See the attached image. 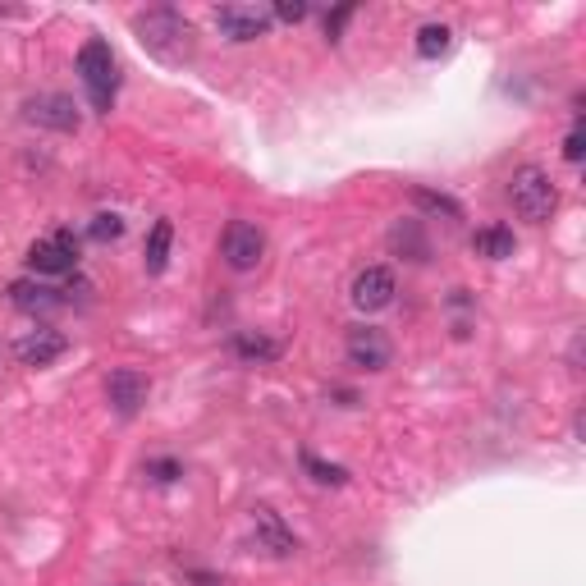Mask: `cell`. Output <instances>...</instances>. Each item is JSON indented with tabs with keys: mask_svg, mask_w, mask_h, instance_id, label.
I'll return each instance as SVG.
<instances>
[{
	"mask_svg": "<svg viewBox=\"0 0 586 586\" xmlns=\"http://www.w3.org/2000/svg\"><path fill=\"white\" fill-rule=\"evenodd\" d=\"M344 353H348V362H353L358 371H385L394 362L390 335H385V330H376V326H348Z\"/></svg>",
	"mask_w": 586,
	"mask_h": 586,
	"instance_id": "cell-5",
	"label": "cell"
},
{
	"mask_svg": "<svg viewBox=\"0 0 586 586\" xmlns=\"http://www.w3.org/2000/svg\"><path fill=\"white\" fill-rule=\"evenodd\" d=\"M449 42H454V33H449L445 23H426L422 33H417V55L422 60H435V55H445Z\"/></svg>",
	"mask_w": 586,
	"mask_h": 586,
	"instance_id": "cell-19",
	"label": "cell"
},
{
	"mask_svg": "<svg viewBox=\"0 0 586 586\" xmlns=\"http://www.w3.org/2000/svg\"><path fill=\"white\" fill-rule=\"evenodd\" d=\"M216 28H220V37H229V42H257V37L271 33V14L248 10V5H220Z\"/></svg>",
	"mask_w": 586,
	"mask_h": 586,
	"instance_id": "cell-9",
	"label": "cell"
},
{
	"mask_svg": "<svg viewBox=\"0 0 586 586\" xmlns=\"http://www.w3.org/2000/svg\"><path fill=\"white\" fill-rule=\"evenodd\" d=\"M513 229H504V225H486V229H477L472 234V252L477 257H486V261H504V257H513Z\"/></svg>",
	"mask_w": 586,
	"mask_h": 586,
	"instance_id": "cell-16",
	"label": "cell"
},
{
	"mask_svg": "<svg viewBox=\"0 0 586 586\" xmlns=\"http://www.w3.org/2000/svg\"><path fill=\"white\" fill-rule=\"evenodd\" d=\"M275 19L303 23V19H307V0H280V5H275Z\"/></svg>",
	"mask_w": 586,
	"mask_h": 586,
	"instance_id": "cell-23",
	"label": "cell"
},
{
	"mask_svg": "<svg viewBox=\"0 0 586 586\" xmlns=\"http://www.w3.org/2000/svg\"><path fill=\"white\" fill-rule=\"evenodd\" d=\"M147 472H152L156 481H174L179 477V463H174V458H161V463H147Z\"/></svg>",
	"mask_w": 586,
	"mask_h": 586,
	"instance_id": "cell-25",
	"label": "cell"
},
{
	"mask_svg": "<svg viewBox=\"0 0 586 586\" xmlns=\"http://www.w3.org/2000/svg\"><path fill=\"white\" fill-rule=\"evenodd\" d=\"M413 207H422L426 216H445V220H463V207H458L449 193H435V188H413Z\"/></svg>",
	"mask_w": 586,
	"mask_h": 586,
	"instance_id": "cell-17",
	"label": "cell"
},
{
	"mask_svg": "<svg viewBox=\"0 0 586 586\" xmlns=\"http://www.w3.org/2000/svg\"><path fill=\"white\" fill-rule=\"evenodd\" d=\"M28 266L37 275H69L78 266V239L69 229H55L51 239H37L28 248Z\"/></svg>",
	"mask_w": 586,
	"mask_h": 586,
	"instance_id": "cell-7",
	"label": "cell"
},
{
	"mask_svg": "<svg viewBox=\"0 0 586 586\" xmlns=\"http://www.w3.org/2000/svg\"><path fill=\"white\" fill-rule=\"evenodd\" d=\"M303 472L316 481V486H348V472L339 463H326V458H316L312 449H303Z\"/></svg>",
	"mask_w": 586,
	"mask_h": 586,
	"instance_id": "cell-18",
	"label": "cell"
},
{
	"mask_svg": "<svg viewBox=\"0 0 586 586\" xmlns=\"http://www.w3.org/2000/svg\"><path fill=\"white\" fill-rule=\"evenodd\" d=\"M390 243L394 248H408L413 252V261H426V243H422V234H417V225H399L390 234Z\"/></svg>",
	"mask_w": 586,
	"mask_h": 586,
	"instance_id": "cell-21",
	"label": "cell"
},
{
	"mask_svg": "<svg viewBox=\"0 0 586 586\" xmlns=\"http://www.w3.org/2000/svg\"><path fill=\"white\" fill-rule=\"evenodd\" d=\"M229 348H234V358H243V362H275L284 353L280 339L261 335V330H234Z\"/></svg>",
	"mask_w": 586,
	"mask_h": 586,
	"instance_id": "cell-13",
	"label": "cell"
},
{
	"mask_svg": "<svg viewBox=\"0 0 586 586\" xmlns=\"http://www.w3.org/2000/svg\"><path fill=\"white\" fill-rule=\"evenodd\" d=\"M394 293H399V284H394L390 266H367V271H358V280H353V307L380 312V307L394 303Z\"/></svg>",
	"mask_w": 586,
	"mask_h": 586,
	"instance_id": "cell-10",
	"label": "cell"
},
{
	"mask_svg": "<svg viewBox=\"0 0 586 586\" xmlns=\"http://www.w3.org/2000/svg\"><path fill=\"white\" fill-rule=\"evenodd\" d=\"M252 522H257V541L266 545L271 554H280V559H284V554H293V550H298L293 532H289V527L280 522V513H275V509H257V513H252Z\"/></svg>",
	"mask_w": 586,
	"mask_h": 586,
	"instance_id": "cell-12",
	"label": "cell"
},
{
	"mask_svg": "<svg viewBox=\"0 0 586 586\" xmlns=\"http://www.w3.org/2000/svg\"><path fill=\"white\" fill-rule=\"evenodd\" d=\"M147 394H152V380L142 376V371H133V367H120V371H110L106 376V399H110V408H115L120 417L142 413Z\"/></svg>",
	"mask_w": 586,
	"mask_h": 586,
	"instance_id": "cell-8",
	"label": "cell"
},
{
	"mask_svg": "<svg viewBox=\"0 0 586 586\" xmlns=\"http://www.w3.org/2000/svg\"><path fill=\"white\" fill-rule=\"evenodd\" d=\"M348 19H353V5H339V10L326 14V37H330V42H339V33H344Z\"/></svg>",
	"mask_w": 586,
	"mask_h": 586,
	"instance_id": "cell-22",
	"label": "cell"
},
{
	"mask_svg": "<svg viewBox=\"0 0 586 586\" xmlns=\"http://www.w3.org/2000/svg\"><path fill=\"white\" fill-rule=\"evenodd\" d=\"M78 74H83V87L87 97H92V110L97 115H110V106H115V55H110V46L101 42V37H92V42H83V51H78Z\"/></svg>",
	"mask_w": 586,
	"mask_h": 586,
	"instance_id": "cell-3",
	"label": "cell"
},
{
	"mask_svg": "<svg viewBox=\"0 0 586 586\" xmlns=\"http://www.w3.org/2000/svg\"><path fill=\"white\" fill-rule=\"evenodd\" d=\"M170 243H174V225L170 220H156L152 234H147V248H142V266L147 275H161L170 266Z\"/></svg>",
	"mask_w": 586,
	"mask_h": 586,
	"instance_id": "cell-15",
	"label": "cell"
},
{
	"mask_svg": "<svg viewBox=\"0 0 586 586\" xmlns=\"http://www.w3.org/2000/svg\"><path fill=\"white\" fill-rule=\"evenodd\" d=\"M69 353V339L60 330H28V335L14 339V358L23 367H51L55 358H65Z\"/></svg>",
	"mask_w": 586,
	"mask_h": 586,
	"instance_id": "cell-11",
	"label": "cell"
},
{
	"mask_svg": "<svg viewBox=\"0 0 586 586\" xmlns=\"http://www.w3.org/2000/svg\"><path fill=\"white\" fill-rule=\"evenodd\" d=\"M509 202L522 220L545 225V220L554 216V207H559V188H554V179L541 170V165H522V170H513V179H509Z\"/></svg>",
	"mask_w": 586,
	"mask_h": 586,
	"instance_id": "cell-2",
	"label": "cell"
},
{
	"mask_svg": "<svg viewBox=\"0 0 586 586\" xmlns=\"http://www.w3.org/2000/svg\"><path fill=\"white\" fill-rule=\"evenodd\" d=\"M582 156H586V138H582V129H573V133H568V138H564V161H582Z\"/></svg>",
	"mask_w": 586,
	"mask_h": 586,
	"instance_id": "cell-24",
	"label": "cell"
},
{
	"mask_svg": "<svg viewBox=\"0 0 586 586\" xmlns=\"http://www.w3.org/2000/svg\"><path fill=\"white\" fill-rule=\"evenodd\" d=\"M220 257H225L229 271H257L261 257H266V234H261L252 220H229L225 234H220Z\"/></svg>",
	"mask_w": 586,
	"mask_h": 586,
	"instance_id": "cell-4",
	"label": "cell"
},
{
	"mask_svg": "<svg viewBox=\"0 0 586 586\" xmlns=\"http://www.w3.org/2000/svg\"><path fill=\"white\" fill-rule=\"evenodd\" d=\"M87 234H92L97 243H115L124 234V220L115 216V211H101V216L92 220V229H87Z\"/></svg>",
	"mask_w": 586,
	"mask_h": 586,
	"instance_id": "cell-20",
	"label": "cell"
},
{
	"mask_svg": "<svg viewBox=\"0 0 586 586\" xmlns=\"http://www.w3.org/2000/svg\"><path fill=\"white\" fill-rule=\"evenodd\" d=\"M10 298H14V307H23V312H55V307H65L60 289H46V284H33V280H14Z\"/></svg>",
	"mask_w": 586,
	"mask_h": 586,
	"instance_id": "cell-14",
	"label": "cell"
},
{
	"mask_svg": "<svg viewBox=\"0 0 586 586\" xmlns=\"http://www.w3.org/2000/svg\"><path fill=\"white\" fill-rule=\"evenodd\" d=\"M23 120L37 124V129L51 133H78V106L65 97V92H37V97L23 101Z\"/></svg>",
	"mask_w": 586,
	"mask_h": 586,
	"instance_id": "cell-6",
	"label": "cell"
},
{
	"mask_svg": "<svg viewBox=\"0 0 586 586\" xmlns=\"http://www.w3.org/2000/svg\"><path fill=\"white\" fill-rule=\"evenodd\" d=\"M133 37H138L142 51L156 55L161 65H184L197 51L193 23L174 10V5H152V10L133 14Z\"/></svg>",
	"mask_w": 586,
	"mask_h": 586,
	"instance_id": "cell-1",
	"label": "cell"
}]
</instances>
